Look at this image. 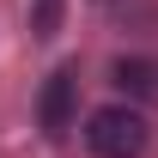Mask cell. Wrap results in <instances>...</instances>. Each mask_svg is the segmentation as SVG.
<instances>
[{"mask_svg": "<svg viewBox=\"0 0 158 158\" xmlns=\"http://www.w3.org/2000/svg\"><path fill=\"white\" fill-rule=\"evenodd\" d=\"M85 140H91L98 158H140V146H146V122H140V110L110 103V110H98V116L85 122Z\"/></svg>", "mask_w": 158, "mask_h": 158, "instance_id": "6da1fadb", "label": "cell"}, {"mask_svg": "<svg viewBox=\"0 0 158 158\" xmlns=\"http://www.w3.org/2000/svg\"><path fill=\"white\" fill-rule=\"evenodd\" d=\"M73 98H79V79H73V67H55L49 73V85H43V134H67L73 128Z\"/></svg>", "mask_w": 158, "mask_h": 158, "instance_id": "7a4b0ae2", "label": "cell"}, {"mask_svg": "<svg viewBox=\"0 0 158 158\" xmlns=\"http://www.w3.org/2000/svg\"><path fill=\"white\" fill-rule=\"evenodd\" d=\"M116 85H128V91H158V67L152 61H116Z\"/></svg>", "mask_w": 158, "mask_h": 158, "instance_id": "3957f363", "label": "cell"}]
</instances>
